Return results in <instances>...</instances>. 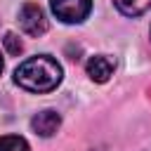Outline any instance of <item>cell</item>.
<instances>
[{
	"label": "cell",
	"instance_id": "6da1fadb",
	"mask_svg": "<svg viewBox=\"0 0 151 151\" xmlns=\"http://www.w3.org/2000/svg\"><path fill=\"white\" fill-rule=\"evenodd\" d=\"M64 78L61 64L57 59H52L50 54H35L24 59L17 68H14V83L26 90V92H52Z\"/></svg>",
	"mask_w": 151,
	"mask_h": 151
},
{
	"label": "cell",
	"instance_id": "7a4b0ae2",
	"mask_svg": "<svg viewBox=\"0 0 151 151\" xmlns=\"http://www.w3.org/2000/svg\"><path fill=\"white\" fill-rule=\"evenodd\" d=\"M54 17L64 24H80L92 12V0H50Z\"/></svg>",
	"mask_w": 151,
	"mask_h": 151
},
{
	"label": "cell",
	"instance_id": "3957f363",
	"mask_svg": "<svg viewBox=\"0 0 151 151\" xmlns=\"http://www.w3.org/2000/svg\"><path fill=\"white\" fill-rule=\"evenodd\" d=\"M19 26L26 35L31 38H38L47 31V19H45V12L40 5L35 2H24L21 9H19Z\"/></svg>",
	"mask_w": 151,
	"mask_h": 151
},
{
	"label": "cell",
	"instance_id": "277c9868",
	"mask_svg": "<svg viewBox=\"0 0 151 151\" xmlns=\"http://www.w3.org/2000/svg\"><path fill=\"white\" fill-rule=\"evenodd\" d=\"M61 127V116L52 109H45V111H38L33 118H31V130L40 137H52L57 130Z\"/></svg>",
	"mask_w": 151,
	"mask_h": 151
},
{
	"label": "cell",
	"instance_id": "5b68a950",
	"mask_svg": "<svg viewBox=\"0 0 151 151\" xmlns=\"http://www.w3.org/2000/svg\"><path fill=\"white\" fill-rule=\"evenodd\" d=\"M87 76L94 80V83H106L111 76H113V61L106 57V54H97V57H90L87 64Z\"/></svg>",
	"mask_w": 151,
	"mask_h": 151
},
{
	"label": "cell",
	"instance_id": "8992f818",
	"mask_svg": "<svg viewBox=\"0 0 151 151\" xmlns=\"http://www.w3.org/2000/svg\"><path fill=\"white\" fill-rule=\"evenodd\" d=\"M113 5L125 17H142L151 7V0H113Z\"/></svg>",
	"mask_w": 151,
	"mask_h": 151
},
{
	"label": "cell",
	"instance_id": "52a82bcc",
	"mask_svg": "<svg viewBox=\"0 0 151 151\" xmlns=\"http://www.w3.org/2000/svg\"><path fill=\"white\" fill-rule=\"evenodd\" d=\"M0 151H31L26 139L19 134H5L0 137Z\"/></svg>",
	"mask_w": 151,
	"mask_h": 151
},
{
	"label": "cell",
	"instance_id": "ba28073f",
	"mask_svg": "<svg viewBox=\"0 0 151 151\" xmlns=\"http://www.w3.org/2000/svg\"><path fill=\"white\" fill-rule=\"evenodd\" d=\"M2 42H5V50H7V54H12V57H19V54H21V50H24L21 40H19L14 33H7V35L2 38Z\"/></svg>",
	"mask_w": 151,
	"mask_h": 151
},
{
	"label": "cell",
	"instance_id": "9c48e42d",
	"mask_svg": "<svg viewBox=\"0 0 151 151\" xmlns=\"http://www.w3.org/2000/svg\"><path fill=\"white\" fill-rule=\"evenodd\" d=\"M2 66H5V64H2V57H0V73H2Z\"/></svg>",
	"mask_w": 151,
	"mask_h": 151
}]
</instances>
